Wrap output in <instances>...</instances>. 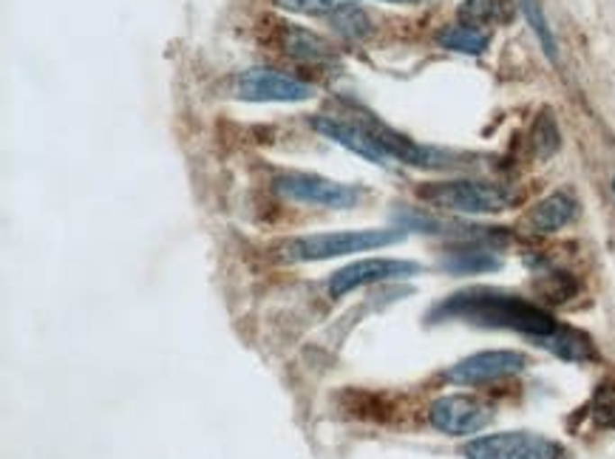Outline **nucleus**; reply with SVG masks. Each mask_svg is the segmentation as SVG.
<instances>
[{
  "mask_svg": "<svg viewBox=\"0 0 615 459\" xmlns=\"http://www.w3.org/2000/svg\"><path fill=\"white\" fill-rule=\"evenodd\" d=\"M612 194H615V179H612Z\"/></svg>",
  "mask_w": 615,
  "mask_h": 459,
  "instance_id": "393cba45",
  "label": "nucleus"
},
{
  "mask_svg": "<svg viewBox=\"0 0 615 459\" xmlns=\"http://www.w3.org/2000/svg\"><path fill=\"white\" fill-rule=\"evenodd\" d=\"M276 190L293 202L318 204V207H330V210H349L363 199V187L340 184L332 179H323L318 174H281L276 179Z\"/></svg>",
  "mask_w": 615,
  "mask_h": 459,
  "instance_id": "39448f33",
  "label": "nucleus"
},
{
  "mask_svg": "<svg viewBox=\"0 0 615 459\" xmlns=\"http://www.w3.org/2000/svg\"><path fill=\"white\" fill-rule=\"evenodd\" d=\"M369 128L372 137L386 148V153L392 159L402 162V165H412V167H426V170H446V167H459L463 157L451 150H439V148H429V145H417L409 137H402V133L392 130L389 125H383L377 120H366L363 122Z\"/></svg>",
  "mask_w": 615,
  "mask_h": 459,
  "instance_id": "1a4fd4ad",
  "label": "nucleus"
},
{
  "mask_svg": "<svg viewBox=\"0 0 615 459\" xmlns=\"http://www.w3.org/2000/svg\"><path fill=\"white\" fill-rule=\"evenodd\" d=\"M562 145V133H559V125H556V120L550 117V113H539L533 122V150L539 159H550L556 150H559Z\"/></svg>",
  "mask_w": 615,
  "mask_h": 459,
  "instance_id": "6ab92c4d",
  "label": "nucleus"
},
{
  "mask_svg": "<svg viewBox=\"0 0 615 459\" xmlns=\"http://www.w3.org/2000/svg\"><path fill=\"white\" fill-rule=\"evenodd\" d=\"M389 4H420V0H389Z\"/></svg>",
  "mask_w": 615,
  "mask_h": 459,
  "instance_id": "b1692460",
  "label": "nucleus"
},
{
  "mask_svg": "<svg viewBox=\"0 0 615 459\" xmlns=\"http://www.w3.org/2000/svg\"><path fill=\"white\" fill-rule=\"evenodd\" d=\"M437 43L448 51H459V54H483L491 43V34L476 29V26L457 23V26H448V29L439 32Z\"/></svg>",
  "mask_w": 615,
  "mask_h": 459,
  "instance_id": "dca6fc26",
  "label": "nucleus"
},
{
  "mask_svg": "<svg viewBox=\"0 0 615 459\" xmlns=\"http://www.w3.org/2000/svg\"><path fill=\"white\" fill-rule=\"evenodd\" d=\"M519 6H522V14L528 17V23L536 34V40L542 43V51L547 54L550 63H559V46H556V37L547 26V17L539 0H519Z\"/></svg>",
  "mask_w": 615,
  "mask_h": 459,
  "instance_id": "f3484780",
  "label": "nucleus"
},
{
  "mask_svg": "<svg viewBox=\"0 0 615 459\" xmlns=\"http://www.w3.org/2000/svg\"><path fill=\"white\" fill-rule=\"evenodd\" d=\"M284 51L295 57L301 63H330L332 60V46L323 40L321 34L310 32V29H286L284 32Z\"/></svg>",
  "mask_w": 615,
  "mask_h": 459,
  "instance_id": "4468645a",
  "label": "nucleus"
},
{
  "mask_svg": "<svg viewBox=\"0 0 615 459\" xmlns=\"http://www.w3.org/2000/svg\"><path fill=\"white\" fill-rule=\"evenodd\" d=\"M236 97L247 103H303L312 97V88L273 68H247L233 80Z\"/></svg>",
  "mask_w": 615,
  "mask_h": 459,
  "instance_id": "423d86ee",
  "label": "nucleus"
},
{
  "mask_svg": "<svg viewBox=\"0 0 615 459\" xmlns=\"http://www.w3.org/2000/svg\"><path fill=\"white\" fill-rule=\"evenodd\" d=\"M575 213H579L575 199L559 190V194H550L547 199H542L530 210L528 227L533 230V233H556V230L567 227L575 219Z\"/></svg>",
  "mask_w": 615,
  "mask_h": 459,
  "instance_id": "f8f14e48",
  "label": "nucleus"
},
{
  "mask_svg": "<svg viewBox=\"0 0 615 459\" xmlns=\"http://www.w3.org/2000/svg\"><path fill=\"white\" fill-rule=\"evenodd\" d=\"M547 281H550V286L539 284V290L547 301H556V303L567 301L575 290H579V284H575L567 273H553V275H547Z\"/></svg>",
  "mask_w": 615,
  "mask_h": 459,
  "instance_id": "5701e85b",
  "label": "nucleus"
},
{
  "mask_svg": "<svg viewBox=\"0 0 615 459\" xmlns=\"http://www.w3.org/2000/svg\"><path fill=\"white\" fill-rule=\"evenodd\" d=\"M466 459H562L565 448L550 436L530 431H502L476 436L463 448Z\"/></svg>",
  "mask_w": 615,
  "mask_h": 459,
  "instance_id": "20e7f679",
  "label": "nucleus"
},
{
  "mask_svg": "<svg viewBox=\"0 0 615 459\" xmlns=\"http://www.w3.org/2000/svg\"><path fill=\"white\" fill-rule=\"evenodd\" d=\"M402 230H343V233H312L290 238L281 247L286 261H326L338 256L366 253L377 247H389L402 241Z\"/></svg>",
  "mask_w": 615,
  "mask_h": 459,
  "instance_id": "7ed1b4c3",
  "label": "nucleus"
},
{
  "mask_svg": "<svg viewBox=\"0 0 615 459\" xmlns=\"http://www.w3.org/2000/svg\"><path fill=\"white\" fill-rule=\"evenodd\" d=\"M312 128L318 133H323L326 140H332L338 145H343L346 150L357 153V157H363L366 162H375V165H389V153L386 148H383L366 125H355V122H343V120H335V117H315L312 120Z\"/></svg>",
  "mask_w": 615,
  "mask_h": 459,
  "instance_id": "9b49d317",
  "label": "nucleus"
},
{
  "mask_svg": "<svg viewBox=\"0 0 615 459\" xmlns=\"http://www.w3.org/2000/svg\"><path fill=\"white\" fill-rule=\"evenodd\" d=\"M491 419H493V411L485 403H479V400L466 394H446L434 400L429 409V423L448 436L479 434L491 426Z\"/></svg>",
  "mask_w": 615,
  "mask_h": 459,
  "instance_id": "6e6552de",
  "label": "nucleus"
},
{
  "mask_svg": "<svg viewBox=\"0 0 615 459\" xmlns=\"http://www.w3.org/2000/svg\"><path fill=\"white\" fill-rule=\"evenodd\" d=\"M422 273L417 261H402V258H363L355 261L343 270L332 273L330 278V292L335 298H343L346 292L360 290V286L372 284H386V281H406Z\"/></svg>",
  "mask_w": 615,
  "mask_h": 459,
  "instance_id": "0eeeda50",
  "label": "nucleus"
},
{
  "mask_svg": "<svg viewBox=\"0 0 615 459\" xmlns=\"http://www.w3.org/2000/svg\"><path fill=\"white\" fill-rule=\"evenodd\" d=\"M499 9H502L499 0H466V4L459 6V17L466 21V26H483V23L496 21V17H502Z\"/></svg>",
  "mask_w": 615,
  "mask_h": 459,
  "instance_id": "412c9836",
  "label": "nucleus"
},
{
  "mask_svg": "<svg viewBox=\"0 0 615 459\" xmlns=\"http://www.w3.org/2000/svg\"><path fill=\"white\" fill-rule=\"evenodd\" d=\"M536 343H539V346H545L547 352H553L556 357L567 360V363H584V360H592L595 357L592 340L584 332L570 329V327H559L553 335L539 338Z\"/></svg>",
  "mask_w": 615,
  "mask_h": 459,
  "instance_id": "ddd939ff",
  "label": "nucleus"
},
{
  "mask_svg": "<svg viewBox=\"0 0 615 459\" xmlns=\"http://www.w3.org/2000/svg\"><path fill=\"white\" fill-rule=\"evenodd\" d=\"M502 266L493 253L479 250V247H468V250H454L443 258V270L454 275H479V273H493Z\"/></svg>",
  "mask_w": 615,
  "mask_h": 459,
  "instance_id": "2eb2a0df",
  "label": "nucleus"
},
{
  "mask_svg": "<svg viewBox=\"0 0 615 459\" xmlns=\"http://www.w3.org/2000/svg\"><path fill=\"white\" fill-rule=\"evenodd\" d=\"M587 411L595 428H615V380H607L595 389Z\"/></svg>",
  "mask_w": 615,
  "mask_h": 459,
  "instance_id": "a211bd4d",
  "label": "nucleus"
},
{
  "mask_svg": "<svg viewBox=\"0 0 615 459\" xmlns=\"http://www.w3.org/2000/svg\"><path fill=\"white\" fill-rule=\"evenodd\" d=\"M525 366H528V357L522 352H511V349L476 352L466 360L454 363L446 372V380L457 382V386H483V382L519 374Z\"/></svg>",
  "mask_w": 615,
  "mask_h": 459,
  "instance_id": "9d476101",
  "label": "nucleus"
},
{
  "mask_svg": "<svg viewBox=\"0 0 615 459\" xmlns=\"http://www.w3.org/2000/svg\"><path fill=\"white\" fill-rule=\"evenodd\" d=\"M417 196L439 210L466 216H485L502 213L516 202V194L508 184L483 182V179H451V182H431L417 187Z\"/></svg>",
  "mask_w": 615,
  "mask_h": 459,
  "instance_id": "f03ea898",
  "label": "nucleus"
},
{
  "mask_svg": "<svg viewBox=\"0 0 615 459\" xmlns=\"http://www.w3.org/2000/svg\"><path fill=\"white\" fill-rule=\"evenodd\" d=\"M429 320L431 323L459 320L483 329H511V332H522L533 340L547 338L559 329V323L542 306L530 303L522 295L493 290V286H471V290H459L448 295L429 312Z\"/></svg>",
  "mask_w": 615,
  "mask_h": 459,
  "instance_id": "f257e3e1",
  "label": "nucleus"
},
{
  "mask_svg": "<svg viewBox=\"0 0 615 459\" xmlns=\"http://www.w3.org/2000/svg\"><path fill=\"white\" fill-rule=\"evenodd\" d=\"M276 4L295 14H332L343 0H276Z\"/></svg>",
  "mask_w": 615,
  "mask_h": 459,
  "instance_id": "4be33fe9",
  "label": "nucleus"
},
{
  "mask_svg": "<svg viewBox=\"0 0 615 459\" xmlns=\"http://www.w3.org/2000/svg\"><path fill=\"white\" fill-rule=\"evenodd\" d=\"M330 17H332L335 29L340 34H346V37H355V40H357V37L369 34V17L355 4H340Z\"/></svg>",
  "mask_w": 615,
  "mask_h": 459,
  "instance_id": "aec40b11",
  "label": "nucleus"
}]
</instances>
